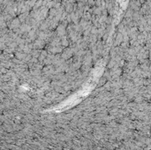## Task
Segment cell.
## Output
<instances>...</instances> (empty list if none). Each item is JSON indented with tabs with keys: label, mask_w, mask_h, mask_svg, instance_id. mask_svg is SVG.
Instances as JSON below:
<instances>
[{
	"label": "cell",
	"mask_w": 151,
	"mask_h": 150,
	"mask_svg": "<svg viewBox=\"0 0 151 150\" xmlns=\"http://www.w3.org/2000/svg\"><path fill=\"white\" fill-rule=\"evenodd\" d=\"M118 2L119 3V4H120L122 7H125V6L127 5V2H128V0H118Z\"/></svg>",
	"instance_id": "obj_1"
}]
</instances>
